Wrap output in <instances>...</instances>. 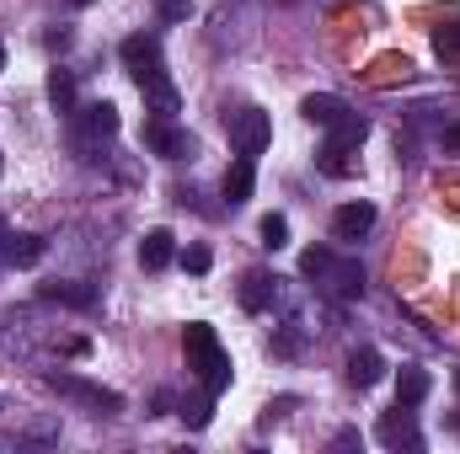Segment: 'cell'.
Segmentation results:
<instances>
[{"label": "cell", "instance_id": "cell-1", "mask_svg": "<svg viewBox=\"0 0 460 454\" xmlns=\"http://www.w3.org/2000/svg\"><path fill=\"white\" fill-rule=\"evenodd\" d=\"M300 273H305L322 294H332V300H358V294H364V267L348 262V257H338L332 246L300 251Z\"/></svg>", "mask_w": 460, "mask_h": 454}, {"label": "cell", "instance_id": "cell-2", "mask_svg": "<svg viewBox=\"0 0 460 454\" xmlns=\"http://www.w3.org/2000/svg\"><path fill=\"white\" fill-rule=\"evenodd\" d=\"M182 347H188V369H199V380H204V390L209 396H220L230 385V358L220 337H215V327H204V321H188V332H182Z\"/></svg>", "mask_w": 460, "mask_h": 454}, {"label": "cell", "instance_id": "cell-3", "mask_svg": "<svg viewBox=\"0 0 460 454\" xmlns=\"http://www.w3.org/2000/svg\"><path fill=\"white\" fill-rule=\"evenodd\" d=\"M364 139H369V118L343 113L332 128H327V144H322V155H316V161H322V171H327V177H348V171H353V161H348V155H353Z\"/></svg>", "mask_w": 460, "mask_h": 454}, {"label": "cell", "instance_id": "cell-4", "mask_svg": "<svg viewBox=\"0 0 460 454\" xmlns=\"http://www.w3.org/2000/svg\"><path fill=\"white\" fill-rule=\"evenodd\" d=\"M139 139H145V150L161 155V161H188V155H193V134H188L177 118H161V113L145 118V134H139Z\"/></svg>", "mask_w": 460, "mask_h": 454}, {"label": "cell", "instance_id": "cell-5", "mask_svg": "<svg viewBox=\"0 0 460 454\" xmlns=\"http://www.w3.org/2000/svg\"><path fill=\"white\" fill-rule=\"evenodd\" d=\"M123 70L139 81V86H150L155 75H166V65H161V38L155 32H134V38H123Z\"/></svg>", "mask_w": 460, "mask_h": 454}, {"label": "cell", "instance_id": "cell-6", "mask_svg": "<svg viewBox=\"0 0 460 454\" xmlns=\"http://www.w3.org/2000/svg\"><path fill=\"white\" fill-rule=\"evenodd\" d=\"M226 134H230V144H235V155H262L268 139H273V123L257 108H241V113L226 118Z\"/></svg>", "mask_w": 460, "mask_h": 454}, {"label": "cell", "instance_id": "cell-7", "mask_svg": "<svg viewBox=\"0 0 460 454\" xmlns=\"http://www.w3.org/2000/svg\"><path fill=\"white\" fill-rule=\"evenodd\" d=\"M43 385H49L54 396H70V401L92 406V412H118V406H123L118 390H102V385H92V380H75V374H49Z\"/></svg>", "mask_w": 460, "mask_h": 454}, {"label": "cell", "instance_id": "cell-8", "mask_svg": "<svg viewBox=\"0 0 460 454\" xmlns=\"http://www.w3.org/2000/svg\"><path fill=\"white\" fill-rule=\"evenodd\" d=\"M375 439H380L385 450H423V433H418V423H412V406L385 412V417L375 423Z\"/></svg>", "mask_w": 460, "mask_h": 454}, {"label": "cell", "instance_id": "cell-9", "mask_svg": "<svg viewBox=\"0 0 460 454\" xmlns=\"http://www.w3.org/2000/svg\"><path fill=\"white\" fill-rule=\"evenodd\" d=\"M273 300H279V278L268 267H252L241 278V310L246 316H262V310H273Z\"/></svg>", "mask_w": 460, "mask_h": 454}, {"label": "cell", "instance_id": "cell-10", "mask_svg": "<svg viewBox=\"0 0 460 454\" xmlns=\"http://www.w3.org/2000/svg\"><path fill=\"white\" fill-rule=\"evenodd\" d=\"M369 230H375V204H364V198H353L332 214V240H358Z\"/></svg>", "mask_w": 460, "mask_h": 454}, {"label": "cell", "instance_id": "cell-11", "mask_svg": "<svg viewBox=\"0 0 460 454\" xmlns=\"http://www.w3.org/2000/svg\"><path fill=\"white\" fill-rule=\"evenodd\" d=\"M172 257H177V235H172V230H150V235L139 240V267H145V273L172 267Z\"/></svg>", "mask_w": 460, "mask_h": 454}, {"label": "cell", "instance_id": "cell-12", "mask_svg": "<svg viewBox=\"0 0 460 454\" xmlns=\"http://www.w3.org/2000/svg\"><path fill=\"white\" fill-rule=\"evenodd\" d=\"M0 257H5L11 267H38V262H43V235H16V230H11V235L0 240Z\"/></svg>", "mask_w": 460, "mask_h": 454}, {"label": "cell", "instance_id": "cell-13", "mask_svg": "<svg viewBox=\"0 0 460 454\" xmlns=\"http://www.w3.org/2000/svg\"><path fill=\"white\" fill-rule=\"evenodd\" d=\"M429 390H434V380L418 363H402V374H396V406H423Z\"/></svg>", "mask_w": 460, "mask_h": 454}, {"label": "cell", "instance_id": "cell-14", "mask_svg": "<svg viewBox=\"0 0 460 454\" xmlns=\"http://www.w3.org/2000/svg\"><path fill=\"white\" fill-rule=\"evenodd\" d=\"M380 374H385V358H380L375 347H358V353L348 358V385L369 390V385H380Z\"/></svg>", "mask_w": 460, "mask_h": 454}, {"label": "cell", "instance_id": "cell-15", "mask_svg": "<svg viewBox=\"0 0 460 454\" xmlns=\"http://www.w3.org/2000/svg\"><path fill=\"white\" fill-rule=\"evenodd\" d=\"M343 113H348L343 97H332V92H316V97H305V102H300V118H305V123H316V128H332Z\"/></svg>", "mask_w": 460, "mask_h": 454}, {"label": "cell", "instance_id": "cell-16", "mask_svg": "<svg viewBox=\"0 0 460 454\" xmlns=\"http://www.w3.org/2000/svg\"><path fill=\"white\" fill-rule=\"evenodd\" d=\"M118 108L113 102H92V108H81V134H92V139H108V134H118Z\"/></svg>", "mask_w": 460, "mask_h": 454}, {"label": "cell", "instance_id": "cell-17", "mask_svg": "<svg viewBox=\"0 0 460 454\" xmlns=\"http://www.w3.org/2000/svg\"><path fill=\"white\" fill-rule=\"evenodd\" d=\"M252 188H257V166H252V155H241L226 171V204H246Z\"/></svg>", "mask_w": 460, "mask_h": 454}, {"label": "cell", "instance_id": "cell-18", "mask_svg": "<svg viewBox=\"0 0 460 454\" xmlns=\"http://www.w3.org/2000/svg\"><path fill=\"white\" fill-rule=\"evenodd\" d=\"M43 300L75 305V310H97V289L92 284H43Z\"/></svg>", "mask_w": 460, "mask_h": 454}, {"label": "cell", "instance_id": "cell-19", "mask_svg": "<svg viewBox=\"0 0 460 454\" xmlns=\"http://www.w3.org/2000/svg\"><path fill=\"white\" fill-rule=\"evenodd\" d=\"M139 92H145V102H150L161 118H177V108H182V102H177V86H172L166 75H155V81H150V86H139Z\"/></svg>", "mask_w": 460, "mask_h": 454}, {"label": "cell", "instance_id": "cell-20", "mask_svg": "<svg viewBox=\"0 0 460 454\" xmlns=\"http://www.w3.org/2000/svg\"><path fill=\"white\" fill-rule=\"evenodd\" d=\"M177 417H182L193 433H199V428H209V417H215V396H209V390H199L193 401H182V412H177Z\"/></svg>", "mask_w": 460, "mask_h": 454}, {"label": "cell", "instance_id": "cell-21", "mask_svg": "<svg viewBox=\"0 0 460 454\" xmlns=\"http://www.w3.org/2000/svg\"><path fill=\"white\" fill-rule=\"evenodd\" d=\"M434 54H439V65L460 70V22H450V27L434 32Z\"/></svg>", "mask_w": 460, "mask_h": 454}, {"label": "cell", "instance_id": "cell-22", "mask_svg": "<svg viewBox=\"0 0 460 454\" xmlns=\"http://www.w3.org/2000/svg\"><path fill=\"white\" fill-rule=\"evenodd\" d=\"M49 102H54L59 113L75 108V75H70V70H54V75H49Z\"/></svg>", "mask_w": 460, "mask_h": 454}, {"label": "cell", "instance_id": "cell-23", "mask_svg": "<svg viewBox=\"0 0 460 454\" xmlns=\"http://www.w3.org/2000/svg\"><path fill=\"white\" fill-rule=\"evenodd\" d=\"M257 235H262V246H268V251H279V246H289V220H284V214H262Z\"/></svg>", "mask_w": 460, "mask_h": 454}, {"label": "cell", "instance_id": "cell-24", "mask_svg": "<svg viewBox=\"0 0 460 454\" xmlns=\"http://www.w3.org/2000/svg\"><path fill=\"white\" fill-rule=\"evenodd\" d=\"M396 75H402V81L412 75V59H407V54H402V59H396V54H385V59L375 65V75H369V81H375V86H385V81H396Z\"/></svg>", "mask_w": 460, "mask_h": 454}, {"label": "cell", "instance_id": "cell-25", "mask_svg": "<svg viewBox=\"0 0 460 454\" xmlns=\"http://www.w3.org/2000/svg\"><path fill=\"white\" fill-rule=\"evenodd\" d=\"M182 267H188V273H199V278H204V273H209V267H215V251H209V246H188V251H182Z\"/></svg>", "mask_w": 460, "mask_h": 454}, {"label": "cell", "instance_id": "cell-26", "mask_svg": "<svg viewBox=\"0 0 460 454\" xmlns=\"http://www.w3.org/2000/svg\"><path fill=\"white\" fill-rule=\"evenodd\" d=\"M273 353H279V358H295V353H300V332H295V327H284V332L273 337Z\"/></svg>", "mask_w": 460, "mask_h": 454}, {"label": "cell", "instance_id": "cell-27", "mask_svg": "<svg viewBox=\"0 0 460 454\" xmlns=\"http://www.w3.org/2000/svg\"><path fill=\"white\" fill-rule=\"evenodd\" d=\"M161 16L166 22H188L193 16V0H161Z\"/></svg>", "mask_w": 460, "mask_h": 454}, {"label": "cell", "instance_id": "cell-28", "mask_svg": "<svg viewBox=\"0 0 460 454\" xmlns=\"http://www.w3.org/2000/svg\"><path fill=\"white\" fill-rule=\"evenodd\" d=\"M445 144H450V150H460V123L450 128V134H445Z\"/></svg>", "mask_w": 460, "mask_h": 454}, {"label": "cell", "instance_id": "cell-29", "mask_svg": "<svg viewBox=\"0 0 460 454\" xmlns=\"http://www.w3.org/2000/svg\"><path fill=\"white\" fill-rule=\"evenodd\" d=\"M0 70H5V43H0Z\"/></svg>", "mask_w": 460, "mask_h": 454}, {"label": "cell", "instance_id": "cell-30", "mask_svg": "<svg viewBox=\"0 0 460 454\" xmlns=\"http://www.w3.org/2000/svg\"><path fill=\"white\" fill-rule=\"evenodd\" d=\"M5 235H11V230H5V220H0V240H5Z\"/></svg>", "mask_w": 460, "mask_h": 454}, {"label": "cell", "instance_id": "cell-31", "mask_svg": "<svg viewBox=\"0 0 460 454\" xmlns=\"http://www.w3.org/2000/svg\"><path fill=\"white\" fill-rule=\"evenodd\" d=\"M456 390H460V369H456Z\"/></svg>", "mask_w": 460, "mask_h": 454}, {"label": "cell", "instance_id": "cell-32", "mask_svg": "<svg viewBox=\"0 0 460 454\" xmlns=\"http://www.w3.org/2000/svg\"><path fill=\"white\" fill-rule=\"evenodd\" d=\"M75 5H92V0H75Z\"/></svg>", "mask_w": 460, "mask_h": 454}, {"label": "cell", "instance_id": "cell-33", "mask_svg": "<svg viewBox=\"0 0 460 454\" xmlns=\"http://www.w3.org/2000/svg\"><path fill=\"white\" fill-rule=\"evenodd\" d=\"M0 171H5V155H0Z\"/></svg>", "mask_w": 460, "mask_h": 454}, {"label": "cell", "instance_id": "cell-34", "mask_svg": "<svg viewBox=\"0 0 460 454\" xmlns=\"http://www.w3.org/2000/svg\"><path fill=\"white\" fill-rule=\"evenodd\" d=\"M456 428H460V417H456Z\"/></svg>", "mask_w": 460, "mask_h": 454}]
</instances>
